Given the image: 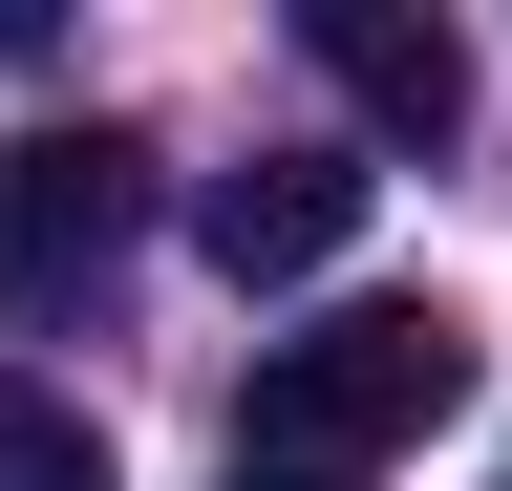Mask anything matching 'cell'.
<instances>
[{
  "mask_svg": "<svg viewBox=\"0 0 512 491\" xmlns=\"http://www.w3.org/2000/svg\"><path fill=\"white\" fill-rule=\"evenodd\" d=\"M128 214H150V150H128V129H22V150H0V299H22V321L86 299L128 257Z\"/></svg>",
  "mask_w": 512,
  "mask_h": 491,
  "instance_id": "2",
  "label": "cell"
},
{
  "mask_svg": "<svg viewBox=\"0 0 512 491\" xmlns=\"http://www.w3.org/2000/svg\"><path fill=\"white\" fill-rule=\"evenodd\" d=\"M235 491H363V470H278V449H235Z\"/></svg>",
  "mask_w": 512,
  "mask_h": 491,
  "instance_id": "6",
  "label": "cell"
},
{
  "mask_svg": "<svg viewBox=\"0 0 512 491\" xmlns=\"http://www.w3.org/2000/svg\"><path fill=\"white\" fill-rule=\"evenodd\" d=\"M0 491H128V470H107V427L64 406V385H22V363H0Z\"/></svg>",
  "mask_w": 512,
  "mask_h": 491,
  "instance_id": "5",
  "label": "cell"
},
{
  "mask_svg": "<svg viewBox=\"0 0 512 491\" xmlns=\"http://www.w3.org/2000/svg\"><path fill=\"white\" fill-rule=\"evenodd\" d=\"M299 65L342 86L384 150H448V129H470V43H448L427 0H299Z\"/></svg>",
  "mask_w": 512,
  "mask_h": 491,
  "instance_id": "3",
  "label": "cell"
},
{
  "mask_svg": "<svg viewBox=\"0 0 512 491\" xmlns=\"http://www.w3.org/2000/svg\"><path fill=\"white\" fill-rule=\"evenodd\" d=\"M448 406H470V321H448V299H342L320 342L256 363V427H235V449H278V470H384V449H427Z\"/></svg>",
  "mask_w": 512,
  "mask_h": 491,
  "instance_id": "1",
  "label": "cell"
},
{
  "mask_svg": "<svg viewBox=\"0 0 512 491\" xmlns=\"http://www.w3.org/2000/svg\"><path fill=\"white\" fill-rule=\"evenodd\" d=\"M192 235H214V278H320L363 235V150H235L192 193Z\"/></svg>",
  "mask_w": 512,
  "mask_h": 491,
  "instance_id": "4",
  "label": "cell"
}]
</instances>
